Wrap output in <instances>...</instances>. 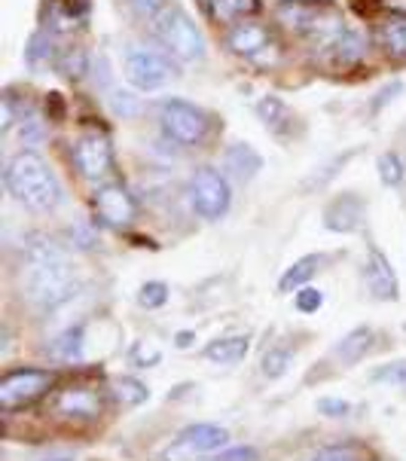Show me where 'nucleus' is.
Returning <instances> with one entry per match:
<instances>
[{
    "mask_svg": "<svg viewBox=\"0 0 406 461\" xmlns=\"http://www.w3.org/2000/svg\"><path fill=\"white\" fill-rule=\"evenodd\" d=\"M25 296L37 309H59L80 287L77 269L50 236H31L25 245Z\"/></svg>",
    "mask_w": 406,
    "mask_h": 461,
    "instance_id": "nucleus-1",
    "label": "nucleus"
},
{
    "mask_svg": "<svg viewBox=\"0 0 406 461\" xmlns=\"http://www.w3.org/2000/svg\"><path fill=\"white\" fill-rule=\"evenodd\" d=\"M4 184L15 202L34 211H52L61 202V184L50 162L34 150H22L6 159Z\"/></svg>",
    "mask_w": 406,
    "mask_h": 461,
    "instance_id": "nucleus-2",
    "label": "nucleus"
},
{
    "mask_svg": "<svg viewBox=\"0 0 406 461\" xmlns=\"http://www.w3.org/2000/svg\"><path fill=\"white\" fill-rule=\"evenodd\" d=\"M153 34L175 59L181 61H199L205 59V37L190 13L177 4H168L166 10L153 19Z\"/></svg>",
    "mask_w": 406,
    "mask_h": 461,
    "instance_id": "nucleus-3",
    "label": "nucleus"
},
{
    "mask_svg": "<svg viewBox=\"0 0 406 461\" xmlns=\"http://www.w3.org/2000/svg\"><path fill=\"white\" fill-rule=\"evenodd\" d=\"M275 15L281 25L296 34H315L321 41H339L346 34V22L339 19V13L321 0H281Z\"/></svg>",
    "mask_w": 406,
    "mask_h": 461,
    "instance_id": "nucleus-4",
    "label": "nucleus"
},
{
    "mask_svg": "<svg viewBox=\"0 0 406 461\" xmlns=\"http://www.w3.org/2000/svg\"><path fill=\"white\" fill-rule=\"evenodd\" d=\"M56 373L41 370V366H15V370L4 373L0 379V410L10 416L19 412L25 406H34L37 401H43L50 394Z\"/></svg>",
    "mask_w": 406,
    "mask_h": 461,
    "instance_id": "nucleus-5",
    "label": "nucleus"
},
{
    "mask_svg": "<svg viewBox=\"0 0 406 461\" xmlns=\"http://www.w3.org/2000/svg\"><path fill=\"white\" fill-rule=\"evenodd\" d=\"M159 122L166 129V135L177 144H186V147H196L202 140L208 138V113L202 107L190 104L184 98H166L159 104Z\"/></svg>",
    "mask_w": 406,
    "mask_h": 461,
    "instance_id": "nucleus-6",
    "label": "nucleus"
},
{
    "mask_svg": "<svg viewBox=\"0 0 406 461\" xmlns=\"http://www.w3.org/2000/svg\"><path fill=\"white\" fill-rule=\"evenodd\" d=\"M190 202L199 217H205V221H221L232 202L230 184H226V177L217 168L202 166L193 171V177H190Z\"/></svg>",
    "mask_w": 406,
    "mask_h": 461,
    "instance_id": "nucleus-7",
    "label": "nucleus"
},
{
    "mask_svg": "<svg viewBox=\"0 0 406 461\" xmlns=\"http://www.w3.org/2000/svg\"><path fill=\"white\" fill-rule=\"evenodd\" d=\"M171 77H175V68L171 61L156 50H147V46H131L126 52V80L140 92H153L162 89Z\"/></svg>",
    "mask_w": 406,
    "mask_h": 461,
    "instance_id": "nucleus-8",
    "label": "nucleus"
},
{
    "mask_svg": "<svg viewBox=\"0 0 406 461\" xmlns=\"http://www.w3.org/2000/svg\"><path fill=\"white\" fill-rule=\"evenodd\" d=\"M226 440H230V434L221 425H190L166 449V461H190L196 456H211V452L223 449Z\"/></svg>",
    "mask_w": 406,
    "mask_h": 461,
    "instance_id": "nucleus-9",
    "label": "nucleus"
},
{
    "mask_svg": "<svg viewBox=\"0 0 406 461\" xmlns=\"http://www.w3.org/2000/svg\"><path fill=\"white\" fill-rule=\"evenodd\" d=\"M92 208H95L98 221L104 226H113V230H122V226L135 223V217H138V202L122 184L98 186L95 196H92Z\"/></svg>",
    "mask_w": 406,
    "mask_h": 461,
    "instance_id": "nucleus-10",
    "label": "nucleus"
},
{
    "mask_svg": "<svg viewBox=\"0 0 406 461\" xmlns=\"http://www.w3.org/2000/svg\"><path fill=\"white\" fill-rule=\"evenodd\" d=\"M70 159H74L77 171H80L86 181H101L113 168V147L104 135L92 131V135H83L77 140L74 150H70Z\"/></svg>",
    "mask_w": 406,
    "mask_h": 461,
    "instance_id": "nucleus-11",
    "label": "nucleus"
},
{
    "mask_svg": "<svg viewBox=\"0 0 406 461\" xmlns=\"http://www.w3.org/2000/svg\"><path fill=\"white\" fill-rule=\"evenodd\" d=\"M104 410V394L89 385H68L52 397V412L61 419H98Z\"/></svg>",
    "mask_w": 406,
    "mask_h": 461,
    "instance_id": "nucleus-12",
    "label": "nucleus"
},
{
    "mask_svg": "<svg viewBox=\"0 0 406 461\" xmlns=\"http://www.w3.org/2000/svg\"><path fill=\"white\" fill-rule=\"evenodd\" d=\"M366 287L370 294L382 303H394L401 296V285H397V272L392 260L379 251V248H370V257H366Z\"/></svg>",
    "mask_w": 406,
    "mask_h": 461,
    "instance_id": "nucleus-13",
    "label": "nucleus"
},
{
    "mask_svg": "<svg viewBox=\"0 0 406 461\" xmlns=\"http://www.w3.org/2000/svg\"><path fill=\"white\" fill-rule=\"evenodd\" d=\"M364 214H366V205L357 193H342L324 208V226L330 232H357L364 223Z\"/></svg>",
    "mask_w": 406,
    "mask_h": 461,
    "instance_id": "nucleus-14",
    "label": "nucleus"
},
{
    "mask_svg": "<svg viewBox=\"0 0 406 461\" xmlns=\"http://www.w3.org/2000/svg\"><path fill=\"white\" fill-rule=\"evenodd\" d=\"M269 43H272L269 28L260 25V22H248V19L236 22V25L230 28V34H226V46H230L236 56H257V52L266 50Z\"/></svg>",
    "mask_w": 406,
    "mask_h": 461,
    "instance_id": "nucleus-15",
    "label": "nucleus"
},
{
    "mask_svg": "<svg viewBox=\"0 0 406 461\" xmlns=\"http://www.w3.org/2000/svg\"><path fill=\"white\" fill-rule=\"evenodd\" d=\"M376 37H379L382 50H385L388 56L406 61V13L394 10V13L382 15L379 28H376Z\"/></svg>",
    "mask_w": 406,
    "mask_h": 461,
    "instance_id": "nucleus-16",
    "label": "nucleus"
},
{
    "mask_svg": "<svg viewBox=\"0 0 406 461\" xmlns=\"http://www.w3.org/2000/svg\"><path fill=\"white\" fill-rule=\"evenodd\" d=\"M373 339H376V336H373L370 327H355V330L346 333L337 346H333L330 357L342 366H355L357 361H364L366 351L373 348Z\"/></svg>",
    "mask_w": 406,
    "mask_h": 461,
    "instance_id": "nucleus-17",
    "label": "nucleus"
},
{
    "mask_svg": "<svg viewBox=\"0 0 406 461\" xmlns=\"http://www.w3.org/2000/svg\"><path fill=\"white\" fill-rule=\"evenodd\" d=\"M223 168L230 171L236 181L248 184L257 177V171L263 168V156L254 150L251 144H232L230 150L223 153Z\"/></svg>",
    "mask_w": 406,
    "mask_h": 461,
    "instance_id": "nucleus-18",
    "label": "nucleus"
},
{
    "mask_svg": "<svg viewBox=\"0 0 406 461\" xmlns=\"http://www.w3.org/2000/svg\"><path fill=\"white\" fill-rule=\"evenodd\" d=\"M86 15H89L86 0H50V6H46V28L74 31L83 25Z\"/></svg>",
    "mask_w": 406,
    "mask_h": 461,
    "instance_id": "nucleus-19",
    "label": "nucleus"
},
{
    "mask_svg": "<svg viewBox=\"0 0 406 461\" xmlns=\"http://www.w3.org/2000/svg\"><path fill=\"white\" fill-rule=\"evenodd\" d=\"M257 113H260V120L266 122V129L272 131V135L284 138V135H291V131H293L296 116H293V111L278 95H266V98H263L260 104H257Z\"/></svg>",
    "mask_w": 406,
    "mask_h": 461,
    "instance_id": "nucleus-20",
    "label": "nucleus"
},
{
    "mask_svg": "<svg viewBox=\"0 0 406 461\" xmlns=\"http://www.w3.org/2000/svg\"><path fill=\"white\" fill-rule=\"evenodd\" d=\"M324 260L327 257L324 254H309V257H302V260H296L291 269L284 272V276H281V281H278V291L281 294H296L300 291V287H306V281L315 276L318 269H321L324 266Z\"/></svg>",
    "mask_w": 406,
    "mask_h": 461,
    "instance_id": "nucleus-21",
    "label": "nucleus"
},
{
    "mask_svg": "<svg viewBox=\"0 0 406 461\" xmlns=\"http://www.w3.org/2000/svg\"><path fill=\"white\" fill-rule=\"evenodd\" d=\"M248 346H251L248 336H223V339L208 342L205 357L214 364H239V361H245Z\"/></svg>",
    "mask_w": 406,
    "mask_h": 461,
    "instance_id": "nucleus-22",
    "label": "nucleus"
},
{
    "mask_svg": "<svg viewBox=\"0 0 406 461\" xmlns=\"http://www.w3.org/2000/svg\"><path fill=\"white\" fill-rule=\"evenodd\" d=\"M211 19L221 25H236V22L248 19L260 10V0H208Z\"/></svg>",
    "mask_w": 406,
    "mask_h": 461,
    "instance_id": "nucleus-23",
    "label": "nucleus"
},
{
    "mask_svg": "<svg viewBox=\"0 0 406 461\" xmlns=\"http://www.w3.org/2000/svg\"><path fill=\"white\" fill-rule=\"evenodd\" d=\"M56 361L61 364H77L83 361V327H68L65 333H59L56 339L46 346Z\"/></svg>",
    "mask_w": 406,
    "mask_h": 461,
    "instance_id": "nucleus-24",
    "label": "nucleus"
},
{
    "mask_svg": "<svg viewBox=\"0 0 406 461\" xmlns=\"http://www.w3.org/2000/svg\"><path fill=\"white\" fill-rule=\"evenodd\" d=\"M113 397L120 401L126 410H131V406H140L150 397V392H147V385L144 382H138V379H131V376H122V379H116L113 382Z\"/></svg>",
    "mask_w": 406,
    "mask_h": 461,
    "instance_id": "nucleus-25",
    "label": "nucleus"
},
{
    "mask_svg": "<svg viewBox=\"0 0 406 461\" xmlns=\"http://www.w3.org/2000/svg\"><path fill=\"white\" fill-rule=\"evenodd\" d=\"M379 177H382V184H385V186H397V184L403 181V177H406V166H403L401 153L388 150V153L379 156Z\"/></svg>",
    "mask_w": 406,
    "mask_h": 461,
    "instance_id": "nucleus-26",
    "label": "nucleus"
},
{
    "mask_svg": "<svg viewBox=\"0 0 406 461\" xmlns=\"http://www.w3.org/2000/svg\"><path fill=\"white\" fill-rule=\"evenodd\" d=\"M351 156H357V147H351L348 153H339V156H333L330 162H327V166L318 171V175H311L309 181H306V186H302V190H315V186H324V184H330L333 177H337V171L339 168H346V162L351 159Z\"/></svg>",
    "mask_w": 406,
    "mask_h": 461,
    "instance_id": "nucleus-27",
    "label": "nucleus"
},
{
    "mask_svg": "<svg viewBox=\"0 0 406 461\" xmlns=\"http://www.w3.org/2000/svg\"><path fill=\"white\" fill-rule=\"evenodd\" d=\"M56 68L61 70L65 77H83L86 70H89V59H86V52L83 50H65L61 56L56 59Z\"/></svg>",
    "mask_w": 406,
    "mask_h": 461,
    "instance_id": "nucleus-28",
    "label": "nucleus"
},
{
    "mask_svg": "<svg viewBox=\"0 0 406 461\" xmlns=\"http://www.w3.org/2000/svg\"><path fill=\"white\" fill-rule=\"evenodd\" d=\"M287 366H291V351L287 348H269L266 355H263V376L278 379L287 373Z\"/></svg>",
    "mask_w": 406,
    "mask_h": 461,
    "instance_id": "nucleus-29",
    "label": "nucleus"
},
{
    "mask_svg": "<svg viewBox=\"0 0 406 461\" xmlns=\"http://www.w3.org/2000/svg\"><path fill=\"white\" fill-rule=\"evenodd\" d=\"M138 303L144 309L166 306V303H168V285H166V281H147V285L140 287V294H138Z\"/></svg>",
    "mask_w": 406,
    "mask_h": 461,
    "instance_id": "nucleus-30",
    "label": "nucleus"
},
{
    "mask_svg": "<svg viewBox=\"0 0 406 461\" xmlns=\"http://www.w3.org/2000/svg\"><path fill=\"white\" fill-rule=\"evenodd\" d=\"M373 382H385V385L403 388L406 392V361H392V364H382L373 370Z\"/></svg>",
    "mask_w": 406,
    "mask_h": 461,
    "instance_id": "nucleus-31",
    "label": "nucleus"
},
{
    "mask_svg": "<svg viewBox=\"0 0 406 461\" xmlns=\"http://www.w3.org/2000/svg\"><path fill=\"white\" fill-rule=\"evenodd\" d=\"M56 59V52H52V37L41 31V34L31 37V46H28V61L31 65H46V61Z\"/></svg>",
    "mask_w": 406,
    "mask_h": 461,
    "instance_id": "nucleus-32",
    "label": "nucleus"
},
{
    "mask_svg": "<svg viewBox=\"0 0 406 461\" xmlns=\"http://www.w3.org/2000/svg\"><path fill=\"white\" fill-rule=\"evenodd\" d=\"M111 107L116 116H138L140 113V98L131 95V92H111Z\"/></svg>",
    "mask_w": 406,
    "mask_h": 461,
    "instance_id": "nucleus-33",
    "label": "nucleus"
},
{
    "mask_svg": "<svg viewBox=\"0 0 406 461\" xmlns=\"http://www.w3.org/2000/svg\"><path fill=\"white\" fill-rule=\"evenodd\" d=\"M324 306V294L318 291V287H300L296 291V309L302 312V315H311V312H318Z\"/></svg>",
    "mask_w": 406,
    "mask_h": 461,
    "instance_id": "nucleus-34",
    "label": "nucleus"
},
{
    "mask_svg": "<svg viewBox=\"0 0 406 461\" xmlns=\"http://www.w3.org/2000/svg\"><path fill=\"white\" fill-rule=\"evenodd\" d=\"M348 410L351 406L346 401H337V397H321V401H318V412H321V416H330V419L346 416Z\"/></svg>",
    "mask_w": 406,
    "mask_h": 461,
    "instance_id": "nucleus-35",
    "label": "nucleus"
},
{
    "mask_svg": "<svg viewBox=\"0 0 406 461\" xmlns=\"http://www.w3.org/2000/svg\"><path fill=\"white\" fill-rule=\"evenodd\" d=\"M131 357H135V364L140 366H153V364H159V348L156 346H147V342H138L135 351H131Z\"/></svg>",
    "mask_w": 406,
    "mask_h": 461,
    "instance_id": "nucleus-36",
    "label": "nucleus"
},
{
    "mask_svg": "<svg viewBox=\"0 0 406 461\" xmlns=\"http://www.w3.org/2000/svg\"><path fill=\"white\" fill-rule=\"evenodd\" d=\"M211 461H257V449L254 447H239V449H226L217 458Z\"/></svg>",
    "mask_w": 406,
    "mask_h": 461,
    "instance_id": "nucleus-37",
    "label": "nucleus"
},
{
    "mask_svg": "<svg viewBox=\"0 0 406 461\" xmlns=\"http://www.w3.org/2000/svg\"><path fill=\"white\" fill-rule=\"evenodd\" d=\"M131 6H135L140 15H153V19H156V15L168 6V0H131Z\"/></svg>",
    "mask_w": 406,
    "mask_h": 461,
    "instance_id": "nucleus-38",
    "label": "nucleus"
},
{
    "mask_svg": "<svg viewBox=\"0 0 406 461\" xmlns=\"http://www.w3.org/2000/svg\"><path fill=\"white\" fill-rule=\"evenodd\" d=\"M315 461H357L355 456H351L348 449H327V452H321Z\"/></svg>",
    "mask_w": 406,
    "mask_h": 461,
    "instance_id": "nucleus-39",
    "label": "nucleus"
},
{
    "mask_svg": "<svg viewBox=\"0 0 406 461\" xmlns=\"http://www.w3.org/2000/svg\"><path fill=\"white\" fill-rule=\"evenodd\" d=\"M193 339H196V333H190V330L177 333V348H186V346H190Z\"/></svg>",
    "mask_w": 406,
    "mask_h": 461,
    "instance_id": "nucleus-40",
    "label": "nucleus"
}]
</instances>
